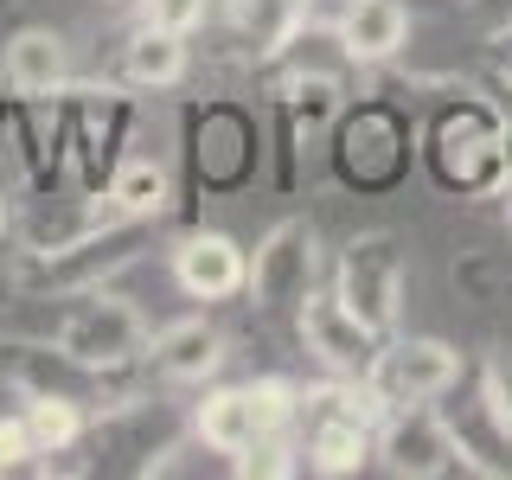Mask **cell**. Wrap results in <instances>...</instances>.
<instances>
[{
    "label": "cell",
    "instance_id": "cell-26",
    "mask_svg": "<svg viewBox=\"0 0 512 480\" xmlns=\"http://www.w3.org/2000/svg\"><path fill=\"white\" fill-rule=\"evenodd\" d=\"M480 397H487V404L512 423V346H500L487 359V372H480Z\"/></svg>",
    "mask_w": 512,
    "mask_h": 480
},
{
    "label": "cell",
    "instance_id": "cell-13",
    "mask_svg": "<svg viewBox=\"0 0 512 480\" xmlns=\"http://www.w3.org/2000/svg\"><path fill=\"white\" fill-rule=\"evenodd\" d=\"M295 333H301V346H308V359L333 378H365L372 359H378V346H384L340 295H320V288H308V301L295 308Z\"/></svg>",
    "mask_w": 512,
    "mask_h": 480
},
{
    "label": "cell",
    "instance_id": "cell-16",
    "mask_svg": "<svg viewBox=\"0 0 512 480\" xmlns=\"http://www.w3.org/2000/svg\"><path fill=\"white\" fill-rule=\"evenodd\" d=\"M13 154L39 192L58 186L64 173V90L58 96H13Z\"/></svg>",
    "mask_w": 512,
    "mask_h": 480
},
{
    "label": "cell",
    "instance_id": "cell-12",
    "mask_svg": "<svg viewBox=\"0 0 512 480\" xmlns=\"http://www.w3.org/2000/svg\"><path fill=\"white\" fill-rule=\"evenodd\" d=\"M378 461H384L397 480L468 474V461H461V448H455V429H448V416H436L429 404L384 410V423H378Z\"/></svg>",
    "mask_w": 512,
    "mask_h": 480
},
{
    "label": "cell",
    "instance_id": "cell-9",
    "mask_svg": "<svg viewBox=\"0 0 512 480\" xmlns=\"http://www.w3.org/2000/svg\"><path fill=\"white\" fill-rule=\"evenodd\" d=\"M333 295L346 301L378 340H391L397 320H404V244L391 231H359L340 250V276H333Z\"/></svg>",
    "mask_w": 512,
    "mask_h": 480
},
{
    "label": "cell",
    "instance_id": "cell-2",
    "mask_svg": "<svg viewBox=\"0 0 512 480\" xmlns=\"http://www.w3.org/2000/svg\"><path fill=\"white\" fill-rule=\"evenodd\" d=\"M64 308L45 320V340H58L71 359L103 365V372H135L148 352V314L116 288H77L58 295Z\"/></svg>",
    "mask_w": 512,
    "mask_h": 480
},
{
    "label": "cell",
    "instance_id": "cell-30",
    "mask_svg": "<svg viewBox=\"0 0 512 480\" xmlns=\"http://www.w3.org/2000/svg\"><path fill=\"white\" fill-rule=\"evenodd\" d=\"M493 64H500V84H512V32L493 39Z\"/></svg>",
    "mask_w": 512,
    "mask_h": 480
},
{
    "label": "cell",
    "instance_id": "cell-28",
    "mask_svg": "<svg viewBox=\"0 0 512 480\" xmlns=\"http://www.w3.org/2000/svg\"><path fill=\"white\" fill-rule=\"evenodd\" d=\"M32 455V436H26V416H0V468H26Z\"/></svg>",
    "mask_w": 512,
    "mask_h": 480
},
{
    "label": "cell",
    "instance_id": "cell-11",
    "mask_svg": "<svg viewBox=\"0 0 512 480\" xmlns=\"http://www.w3.org/2000/svg\"><path fill=\"white\" fill-rule=\"evenodd\" d=\"M320 276V237L308 218H282L263 231V244L250 250V276H244V295L256 301L263 314H282V308H301L308 288Z\"/></svg>",
    "mask_w": 512,
    "mask_h": 480
},
{
    "label": "cell",
    "instance_id": "cell-23",
    "mask_svg": "<svg viewBox=\"0 0 512 480\" xmlns=\"http://www.w3.org/2000/svg\"><path fill=\"white\" fill-rule=\"evenodd\" d=\"M448 429H455V448H461V461H468V474L512 480V423L487 397H468V404L448 416Z\"/></svg>",
    "mask_w": 512,
    "mask_h": 480
},
{
    "label": "cell",
    "instance_id": "cell-18",
    "mask_svg": "<svg viewBox=\"0 0 512 480\" xmlns=\"http://www.w3.org/2000/svg\"><path fill=\"white\" fill-rule=\"evenodd\" d=\"M0 84H7V96H58L71 84V45L52 26H20L0 58Z\"/></svg>",
    "mask_w": 512,
    "mask_h": 480
},
{
    "label": "cell",
    "instance_id": "cell-20",
    "mask_svg": "<svg viewBox=\"0 0 512 480\" xmlns=\"http://www.w3.org/2000/svg\"><path fill=\"white\" fill-rule=\"evenodd\" d=\"M224 26L250 64H282L301 39V0H224Z\"/></svg>",
    "mask_w": 512,
    "mask_h": 480
},
{
    "label": "cell",
    "instance_id": "cell-22",
    "mask_svg": "<svg viewBox=\"0 0 512 480\" xmlns=\"http://www.w3.org/2000/svg\"><path fill=\"white\" fill-rule=\"evenodd\" d=\"M96 199L109 205V218L154 224L173 205V167H167V160H154V154H122L116 167H109V180H103Z\"/></svg>",
    "mask_w": 512,
    "mask_h": 480
},
{
    "label": "cell",
    "instance_id": "cell-4",
    "mask_svg": "<svg viewBox=\"0 0 512 480\" xmlns=\"http://www.w3.org/2000/svg\"><path fill=\"white\" fill-rule=\"evenodd\" d=\"M295 397H301V384H288V378L218 384V391H205L199 410H192V436L212 448V455L237 461V455H250V448H263L269 436H288Z\"/></svg>",
    "mask_w": 512,
    "mask_h": 480
},
{
    "label": "cell",
    "instance_id": "cell-6",
    "mask_svg": "<svg viewBox=\"0 0 512 480\" xmlns=\"http://www.w3.org/2000/svg\"><path fill=\"white\" fill-rule=\"evenodd\" d=\"M141 244H148V224L141 218H109L77 231L71 244L58 250H26L20 276L32 288H52V295H77V288H103L109 276H122L128 263H141Z\"/></svg>",
    "mask_w": 512,
    "mask_h": 480
},
{
    "label": "cell",
    "instance_id": "cell-21",
    "mask_svg": "<svg viewBox=\"0 0 512 480\" xmlns=\"http://www.w3.org/2000/svg\"><path fill=\"white\" fill-rule=\"evenodd\" d=\"M186 71H192V39L186 32H167V26L141 20L122 39V84L128 90H173V84H186Z\"/></svg>",
    "mask_w": 512,
    "mask_h": 480
},
{
    "label": "cell",
    "instance_id": "cell-17",
    "mask_svg": "<svg viewBox=\"0 0 512 480\" xmlns=\"http://www.w3.org/2000/svg\"><path fill=\"white\" fill-rule=\"evenodd\" d=\"M276 109L295 122L301 141L333 135V122H340V109H346V77L333 71V64H308V58H301V64H288V71H282Z\"/></svg>",
    "mask_w": 512,
    "mask_h": 480
},
{
    "label": "cell",
    "instance_id": "cell-25",
    "mask_svg": "<svg viewBox=\"0 0 512 480\" xmlns=\"http://www.w3.org/2000/svg\"><path fill=\"white\" fill-rule=\"evenodd\" d=\"M205 13H212V0H141V20L148 26H167V32H199Z\"/></svg>",
    "mask_w": 512,
    "mask_h": 480
},
{
    "label": "cell",
    "instance_id": "cell-5",
    "mask_svg": "<svg viewBox=\"0 0 512 480\" xmlns=\"http://www.w3.org/2000/svg\"><path fill=\"white\" fill-rule=\"evenodd\" d=\"M128 135H135V103H128V84H64V154H71V173L84 186V199H96L109 180V167L122 160Z\"/></svg>",
    "mask_w": 512,
    "mask_h": 480
},
{
    "label": "cell",
    "instance_id": "cell-3",
    "mask_svg": "<svg viewBox=\"0 0 512 480\" xmlns=\"http://www.w3.org/2000/svg\"><path fill=\"white\" fill-rule=\"evenodd\" d=\"M410 154H416L410 116L384 96H359L333 122V173L352 192H391L410 173Z\"/></svg>",
    "mask_w": 512,
    "mask_h": 480
},
{
    "label": "cell",
    "instance_id": "cell-33",
    "mask_svg": "<svg viewBox=\"0 0 512 480\" xmlns=\"http://www.w3.org/2000/svg\"><path fill=\"white\" fill-rule=\"evenodd\" d=\"M506 141H512V116H506Z\"/></svg>",
    "mask_w": 512,
    "mask_h": 480
},
{
    "label": "cell",
    "instance_id": "cell-19",
    "mask_svg": "<svg viewBox=\"0 0 512 480\" xmlns=\"http://www.w3.org/2000/svg\"><path fill=\"white\" fill-rule=\"evenodd\" d=\"M333 45H340L346 64L378 71V64H391L410 45V7L404 0H352V13H346V26L333 32Z\"/></svg>",
    "mask_w": 512,
    "mask_h": 480
},
{
    "label": "cell",
    "instance_id": "cell-27",
    "mask_svg": "<svg viewBox=\"0 0 512 480\" xmlns=\"http://www.w3.org/2000/svg\"><path fill=\"white\" fill-rule=\"evenodd\" d=\"M352 13V0H301V39H320V32H340Z\"/></svg>",
    "mask_w": 512,
    "mask_h": 480
},
{
    "label": "cell",
    "instance_id": "cell-29",
    "mask_svg": "<svg viewBox=\"0 0 512 480\" xmlns=\"http://www.w3.org/2000/svg\"><path fill=\"white\" fill-rule=\"evenodd\" d=\"M468 13L487 26V39H506L512 32V0H468Z\"/></svg>",
    "mask_w": 512,
    "mask_h": 480
},
{
    "label": "cell",
    "instance_id": "cell-24",
    "mask_svg": "<svg viewBox=\"0 0 512 480\" xmlns=\"http://www.w3.org/2000/svg\"><path fill=\"white\" fill-rule=\"evenodd\" d=\"M26 436H32V455H64L90 436V410L71 404V397H26Z\"/></svg>",
    "mask_w": 512,
    "mask_h": 480
},
{
    "label": "cell",
    "instance_id": "cell-7",
    "mask_svg": "<svg viewBox=\"0 0 512 480\" xmlns=\"http://www.w3.org/2000/svg\"><path fill=\"white\" fill-rule=\"evenodd\" d=\"M186 167L192 192H237L263 167V128L244 103H205L186 116Z\"/></svg>",
    "mask_w": 512,
    "mask_h": 480
},
{
    "label": "cell",
    "instance_id": "cell-34",
    "mask_svg": "<svg viewBox=\"0 0 512 480\" xmlns=\"http://www.w3.org/2000/svg\"><path fill=\"white\" fill-rule=\"evenodd\" d=\"M0 474H7V468H0Z\"/></svg>",
    "mask_w": 512,
    "mask_h": 480
},
{
    "label": "cell",
    "instance_id": "cell-15",
    "mask_svg": "<svg viewBox=\"0 0 512 480\" xmlns=\"http://www.w3.org/2000/svg\"><path fill=\"white\" fill-rule=\"evenodd\" d=\"M154 378L167 384H205L224 365V333L212 327L205 314H186V320H167L160 333H148V352H141Z\"/></svg>",
    "mask_w": 512,
    "mask_h": 480
},
{
    "label": "cell",
    "instance_id": "cell-8",
    "mask_svg": "<svg viewBox=\"0 0 512 480\" xmlns=\"http://www.w3.org/2000/svg\"><path fill=\"white\" fill-rule=\"evenodd\" d=\"M7 378L20 384L26 397H71L90 416H109L116 404H128V372H103V365L71 359L58 340H13L7 346Z\"/></svg>",
    "mask_w": 512,
    "mask_h": 480
},
{
    "label": "cell",
    "instance_id": "cell-14",
    "mask_svg": "<svg viewBox=\"0 0 512 480\" xmlns=\"http://www.w3.org/2000/svg\"><path fill=\"white\" fill-rule=\"evenodd\" d=\"M244 276H250V250L224 231H186L180 244H173V282H180L192 301L244 295Z\"/></svg>",
    "mask_w": 512,
    "mask_h": 480
},
{
    "label": "cell",
    "instance_id": "cell-31",
    "mask_svg": "<svg viewBox=\"0 0 512 480\" xmlns=\"http://www.w3.org/2000/svg\"><path fill=\"white\" fill-rule=\"evenodd\" d=\"M103 7H122V13H141V0H103Z\"/></svg>",
    "mask_w": 512,
    "mask_h": 480
},
{
    "label": "cell",
    "instance_id": "cell-1",
    "mask_svg": "<svg viewBox=\"0 0 512 480\" xmlns=\"http://www.w3.org/2000/svg\"><path fill=\"white\" fill-rule=\"evenodd\" d=\"M416 160L448 199H487V192L512 186V141L506 116L474 90H448L436 116L416 135Z\"/></svg>",
    "mask_w": 512,
    "mask_h": 480
},
{
    "label": "cell",
    "instance_id": "cell-32",
    "mask_svg": "<svg viewBox=\"0 0 512 480\" xmlns=\"http://www.w3.org/2000/svg\"><path fill=\"white\" fill-rule=\"evenodd\" d=\"M0 231H7V199H0Z\"/></svg>",
    "mask_w": 512,
    "mask_h": 480
},
{
    "label": "cell",
    "instance_id": "cell-10",
    "mask_svg": "<svg viewBox=\"0 0 512 480\" xmlns=\"http://www.w3.org/2000/svg\"><path fill=\"white\" fill-rule=\"evenodd\" d=\"M455 384H461V352L448 340H429V333H391V340L378 346L372 372H365V391H372L384 410L436 404Z\"/></svg>",
    "mask_w": 512,
    "mask_h": 480
}]
</instances>
